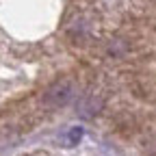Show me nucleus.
I'll return each mask as SVG.
<instances>
[{
	"instance_id": "1",
	"label": "nucleus",
	"mask_w": 156,
	"mask_h": 156,
	"mask_svg": "<svg viewBox=\"0 0 156 156\" xmlns=\"http://www.w3.org/2000/svg\"><path fill=\"white\" fill-rule=\"evenodd\" d=\"M69 98H72L69 87H67L65 83H58V85H54V87L48 91L46 102H48L50 106H63V104H67V102H69Z\"/></svg>"
}]
</instances>
